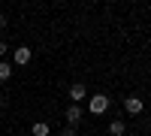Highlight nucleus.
I'll list each match as a JSON object with an SVG mask.
<instances>
[{"instance_id":"nucleus-6","label":"nucleus","mask_w":151,"mask_h":136,"mask_svg":"<svg viewBox=\"0 0 151 136\" xmlns=\"http://www.w3.org/2000/svg\"><path fill=\"white\" fill-rule=\"evenodd\" d=\"M124 130H127V127H124V121H112V124H109V133H112V136H124Z\"/></svg>"},{"instance_id":"nucleus-11","label":"nucleus","mask_w":151,"mask_h":136,"mask_svg":"<svg viewBox=\"0 0 151 136\" xmlns=\"http://www.w3.org/2000/svg\"><path fill=\"white\" fill-rule=\"evenodd\" d=\"M3 21H6V18H3V15H0V27H3Z\"/></svg>"},{"instance_id":"nucleus-4","label":"nucleus","mask_w":151,"mask_h":136,"mask_svg":"<svg viewBox=\"0 0 151 136\" xmlns=\"http://www.w3.org/2000/svg\"><path fill=\"white\" fill-rule=\"evenodd\" d=\"M27 60H30V48H27V45H18V48H15V64L24 67Z\"/></svg>"},{"instance_id":"nucleus-1","label":"nucleus","mask_w":151,"mask_h":136,"mask_svg":"<svg viewBox=\"0 0 151 136\" xmlns=\"http://www.w3.org/2000/svg\"><path fill=\"white\" fill-rule=\"evenodd\" d=\"M109 109V97L106 94H94L91 97V115H103Z\"/></svg>"},{"instance_id":"nucleus-2","label":"nucleus","mask_w":151,"mask_h":136,"mask_svg":"<svg viewBox=\"0 0 151 136\" xmlns=\"http://www.w3.org/2000/svg\"><path fill=\"white\" fill-rule=\"evenodd\" d=\"M85 97H88V88H85L82 82H76L73 88H70V100H73V103H82Z\"/></svg>"},{"instance_id":"nucleus-10","label":"nucleus","mask_w":151,"mask_h":136,"mask_svg":"<svg viewBox=\"0 0 151 136\" xmlns=\"http://www.w3.org/2000/svg\"><path fill=\"white\" fill-rule=\"evenodd\" d=\"M3 52H6V42H3V40H0V55H3Z\"/></svg>"},{"instance_id":"nucleus-3","label":"nucleus","mask_w":151,"mask_h":136,"mask_svg":"<svg viewBox=\"0 0 151 136\" xmlns=\"http://www.w3.org/2000/svg\"><path fill=\"white\" fill-rule=\"evenodd\" d=\"M142 106H145V103L139 100V97H127V100H124V109H127L130 115H139V112H142Z\"/></svg>"},{"instance_id":"nucleus-9","label":"nucleus","mask_w":151,"mask_h":136,"mask_svg":"<svg viewBox=\"0 0 151 136\" xmlns=\"http://www.w3.org/2000/svg\"><path fill=\"white\" fill-rule=\"evenodd\" d=\"M64 136H76V130L73 127H64Z\"/></svg>"},{"instance_id":"nucleus-7","label":"nucleus","mask_w":151,"mask_h":136,"mask_svg":"<svg viewBox=\"0 0 151 136\" xmlns=\"http://www.w3.org/2000/svg\"><path fill=\"white\" fill-rule=\"evenodd\" d=\"M48 133H52V130H48L45 121H36V124H33V136H48Z\"/></svg>"},{"instance_id":"nucleus-5","label":"nucleus","mask_w":151,"mask_h":136,"mask_svg":"<svg viewBox=\"0 0 151 136\" xmlns=\"http://www.w3.org/2000/svg\"><path fill=\"white\" fill-rule=\"evenodd\" d=\"M79 118H82V109L73 103V106L67 109V121H70V127H73V124H79Z\"/></svg>"},{"instance_id":"nucleus-8","label":"nucleus","mask_w":151,"mask_h":136,"mask_svg":"<svg viewBox=\"0 0 151 136\" xmlns=\"http://www.w3.org/2000/svg\"><path fill=\"white\" fill-rule=\"evenodd\" d=\"M9 76H12V67L9 64H0V82H6Z\"/></svg>"}]
</instances>
